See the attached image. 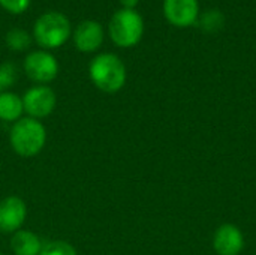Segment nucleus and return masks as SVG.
<instances>
[{
	"label": "nucleus",
	"instance_id": "f257e3e1",
	"mask_svg": "<svg viewBox=\"0 0 256 255\" xmlns=\"http://www.w3.org/2000/svg\"><path fill=\"white\" fill-rule=\"evenodd\" d=\"M92 83L105 93H116L126 83V66L123 60L112 53L94 56L88 66Z\"/></svg>",
	"mask_w": 256,
	"mask_h": 255
},
{
	"label": "nucleus",
	"instance_id": "f03ea898",
	"mask_svg": "<svg viewBox=\"0 0 256 255\" xmlns=\"http://www.w3.org/2000/svg\"><path fill=\"white\" fill-rule=\"evenodd\" d=\"M9 143L21 158H33L40 153L46 143V129L36 119L21 117L10 128Z\"/></svg>",
	"mask_w": 256,
	"mask_h": 255
},
{
	"label": "nucleus",
	"instance_id": "7ed1b4c3",
	"mask_svg": "<svg viewBox=\"0 0 256 255\" xmlns=\"http://www.w3.org/2000/svg\"><path fill=\"white\" fill-rule=\"evenodd\" d=\"M72 35L69 18L57 11L42 14L33 26V39L42 50H54L68 42Z\"/></svg>",
	"mask_w": 256,
	"mask_h": 255
},
{
	"label": "nucleus",
	"instance_id": "20e7f679",
	"mask_svg": "<svg viewBox=\"0 0 256 255\" xmlns=\"http://www.w3.org/2000/svg\"><path fill=\"white\" fill-rule=\"evenodd\" d=\"M108 33L120 48L135 47L144 35V20L135 9H118L110 20Z\"/></svg>",
	"mask_w": 256,
	"mask_h": 255
},
{
	"label": "nucleus",
	"instance_id": "39448f33",
	"mask_svg": "<svg viewBox=\"0 0 256 255\" xmlns=\"http://www.w3.org/2000/svg\"><path fill=\"white\" fill-rule=\"evenodd\" d=\"M24 72L36 84L46 86L56 80L58 74L57 59L46 50H36L26 56L24 59Z\"/></svg>",
	"mask_w": 256,
	"mask_h": 255
},
{
	"label": "nucleus",
	"instance_id": "423d86ee",
	"mask_svg": "<svg viewBox=\"0 0 256 255\" xmlns=\"http://www.w3.org/2000/svg\"><path fill=\"white\" fill-rule=\"evenodd\" d=\"M56 104H57V96L54 90L50 86H44V84L30 87L22 96L24 111L28 114V117L36 120L48 117L54 111Z\"/></svg>",
	"mask_w": 256,
	"mask_h": 255
},
{
	"label": "nucleus",
	"instance_id": "0eeeda50",
	"mask_svg": "<svg viewBox=\"0 0 256 255\" xmlns=\"http://www.w3.org/2000/svg\"><path fill=\"white\" fill-rule=\"evenodd\" d=\"M27 216L26 203L16 197L9 195L0 200V233L14 234L21 230Z\"/></svg>",
	"mask_w": 256,
	"mask_h": 255
},
{
	"label": "nucleus",
	"instance_id": "6e6552de",
	"mask_svg": "<svg viewBox=\"0 0 256 255\" xmlns=\"http://www.w3.org/2000/svg\"><path fill=\"white\" fill-rule=\"evenodd\" d=\"M198 0H164V15L176 27H189L196 23Z\"/></svg>",
	"mask_w": 256,
	"mask_h": 255
},
{
	"label": "nucleus",
	"instance_id": "1a4fd4ad",
	"mask_svg": "<svg viewBox=\"0 0 256 255\" xmlns=\"http://www.w3.org/2000/svg\"><path fill=\"white\" fill-rule=\"evenodd\" d=\"M104 42V27L93 20L81 21L74 30V44L81 53H94Z\"/></svg>",
	"mask_w": 256,
	"mask_h": 255
},
{
	"label": "nucleus",
	"instance_id": "9d476101",
	"mask_svg": "<svg viewBox=\"0 0 256 255\" xmlns=\"http://www.w3.org/2000/svg\"><path fill=\"white\" fill-rule=\"evenodd\" d=\"M213 246L219 255H238L244 248L243 233L232 224L220 225L214 233Z\"/></svg>",
	"mask_w": 256,
	"mask_h": 255
},
{
	"label": "nucleus",
	"instance_id": "9b49d317",
	"mask_svg": "<svg viewBox=\"0 0 256 255\" xmlns=\"http://www.w3.org/2000/svg\"><path fill=\"white\" fill-rule=\"evenodd\" d=\"M42 245L44 243L39 236L28 230H18L10 239V249L14 255H39Z\"/></svg>",
	"mask_w": 256,
	"mask_h": 255
},
{
	"label": "nucleus",
	"instance_id": "f8f14e48",
	"mask_svg": "<svg viewBox=\"0 0 256 255\" xmlns=\"http://www.w3.org/2000/svg\"><path fill=\"white\" fill-rule=\"evenodd\" d=\"M24 105L22 98L14 92L0 93V120L15 123L22 117Z\"/></svg>",
	"mask_w": 256,
	"mask_h": 255
},
{
	"label": "nucleus",
	"instance_id": "ddd939ff",
	"mask_svg": "<svg viewBox=\"0 0 256 255\" xmlns=\"http://www.w3.org/2000/svg\"><path fill=\"white\" fill-rule=\"evenodd\" d=\"M6 45L12 51H24L32 45V36L27 30L15 27L6 33Z\"/></svg>",
	"mask_w": 256,
	"mask_h": 255
},
{
	"label": "nucleus",
	"instance_id": "4468645a",
	"mask_svg": "<svg viewBox=\"0 0 256 255\" xmlns=\"http://www.w3.org/2000/svg\"><path fill=\"white\" fill-rule=\"evenodd\" d=\"M224 23H225V17L220 11H207L206 14H202L201 17H198L196 20V24L200 26V29L202 32H207V33H214L218 32L220 27H224Z\"/></svg>",
	"mask_w": 256,
	"mask_h": 255
},
{
	"label": "nucleus",
	"instance_id": "2eb2a0df",
	"mask_svg": "<svg viewBox=\"0 0 256 255\" xmlns=\"http://www.w3.org/2000/svg\"><path fill=\"white\" fill-rule=\"evenodd\" d=\"M39 255H76L75 248L64 240H52L42 245Z\"/></svg>",
	"mask_w": 256,
	"mask_h": 255
},
{
	"label": "nucleus",
	"instance_id": "dca6fc26",
	"mask_svg": "<svg viewBox=\"0 0 256 255\" xmlns=\"http://www.w3.org/2000/svg\"><path fill=\"white\" fill-rule=\"evenodd\" d=\"M18 78V71L14 63H3L0 65V93L8 92V89L15 84Z\"/></svg>",
	"mask_w": 256,
	"mask_h": 255
},
{
	"label": "nucleus",
	"instance_id": "f3484780",
	"mask_svg": "<svg viewBox=\"0 0 256 255\" xmlns=\"http://www.w3.org/2000/svg\"><path fill=\"white\" fill-rule=\"evenodd\" d=\"M0 6L9 14H22L28 9L30 0H0Z\"/></svg>",
	"mask_w": 256,
	"mask_h": 255
},
{
	"label": "nucleus",
	"instance_id": "a211bd4d",
	"mask_svg": "<svg viewBox=\"0 0 256 255\" xmlns=\"http://www.w3.org/2000/svg\"><path fill=\"white\" fill-rule=\"evenodd\" d=\"M123 9H135L136 5L140 3V0H120Z\"/></svg>",
	"mask_w": 256,
	"mask_h": 255
},
{
	"label": "nucleus",
	"instance_id": "6ab92c4d",
	"mask_svg": "<svg viewBox=\"0 0 256 255\" xmlns=\"http://www.w3.org/2000/svg\"><path fill=\"white\" fill-rule=\"evenodd\" d=\"M0 255H4V254H0Z\"/></svg>",
	"mask_w": 256,
	"mask_h": 255
}]
</instances>
